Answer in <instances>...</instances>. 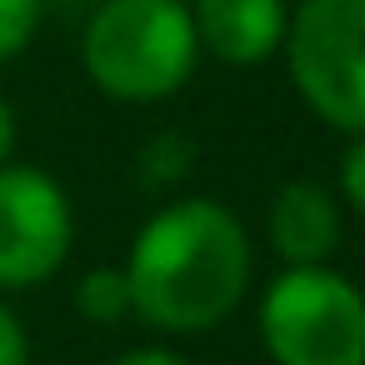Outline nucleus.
<instances>
[{
  "label": "nucleus",
  "mask_w": 365,
  "mask_h": 365,
  "mask_svg": "<svg viewBox=\"0 0 365 365\" xmlns=\"http://www.w3.org/2000/svg\"><path fill=\"white\" fill-rule=\"evenodd\" d=\"M130 310L160 335H205L225 325L255 280V245L245 220L210 200H165L125 250Z\"/></svg>",
  "instance_id": "obj_1"
},
{
  "label": "nucleus",
  "mask_w": 365,
  "mask_h": 365,
  "mask_svg": "<svg viewBox=\"0 0 365 365\" xmlns=\"http://www.w3.org/2000/svg\"><path fill=\"white\" fill-rule=\"evenodd\" d=\"M86 81L120 106H155L185 91L200 41L185 0H101L81 31Z\"/></svg>",
  "instance_id": "obj_2"
},
{
  "label": "nucleus",
  "mask_w": 365,
  "mask_h": 365,
  "mask_svg": "<svg viewBox=\"0 0 365 365\" xmlns=\"http://www.w3.org/2000/svg\"><path fill=\"white\" fill-rule=\"evenodd\" d=\"M255 325L275 365H365V290L335 265H285Z\"/></svg>",
  "instance_id": "obj_3"
},
{
  "label": "nucleus",
  "mask_w": 365,
  "mask_h": 365,
  "mask_svg": "<svg viewBox=\"0 0 365 365\" xmlns=\"http://www.w3.org/2000/svg\"><path fill=\"white\" fill-rule=\"evenodd\" d=\"M280 56L320 125L365 135V0H300Z\"/></svg>",
  "instance_id": "obj_4"
},
{
  "label": "nucleus",
  "mask_w": 365,
  "mask_h": 365,
  "mask_svg": "<svg viewBox=\"0 0 365 365\" xmlns=\"http://www.w3.org/2000/svg\"><path fill=\"white\" fill-rule=\"evenodd\" d=\"M76 245L66 185L41 165H0V290H36L56 280Z\"/></svg>",
  "instance_id": "obj_5"
},
{
  "label": "nucleus",
  "mask_w": 365,
  "mask_h": 365,
  "mask_svg": "<svg viewBox=\"0 0 365 365\" xmlns=\"http://www.w3.org/2000/svg\"><path fill=\"white\" fill-rule=\"evenodd\" d=\"M200 56L220 66H265L290 31V0H185Z\"/></svg>",
  "instance_id": "obj_6"
},
{
  "label": "nucleus",
  "mask_w": 365,
  "mask_h": 365,
  "mask_svg": "<svg viewBox=\"0 0 365 365\" xmlns=\"http://www.w3.org/2000/svg\"><path fill=\"white\" fill-rule=\"evenodd\" d=\"M265 240L285 265H330L345 240L340 195L320 180H285L270 195Z\"/></svg>",
  "instance_id": "obj_7"
},
{
  "label": "nucleus",
  "mask_w": 365,
  "mask_h": 365,
  "mask_svg": "<svg viewBox=\"0 0 365 365\" xmlns=\"http://www.w3.org/2000/svg\"><path fill=\"white\" fill-rule=\"evenodd\" d=\"M76 315L91 325H120L130 320V280L120 265H96L76 280Z\"/></svg>",
  "instance_id": "obj_8"
},
{
  "label": "nucleus",
  "mask_w": 365,
  "mask_h": 365,
  "mask_svg": "<svg viewBox=\"0 0 365 365\" xmlns=\"http://www.w3.org/2000/svg\"><path fill=\"white\" fill-rule=\"evenodd\" d=\"M190 160H195V145L185 135H170L165 130V135H155L140 150V175H145V185H175V180H185Z\"/></svg>",
  "instance_id": "obj_9"
},
{
  "label": "nucleus",
  "mask_w": 365,
  "mask_h": 365,
  "mask_svg": "<svg viewBox=\"0 0 365 365\" xmlns=\"http://www.w3.org/2000/svg\"><path fill=\"white\" fill-rule=\"evenodd\" d=\"M41 16H46V0H0V66L26 56V46L41 31Z\"/></svg>",
  "instance_id": "obj_10"
},
{
  "label": "nucleus",
  "mask_w": 365,
  "mask_h": 365,
  "mask_svg": "<svg viewBox=\"0 0 365 365\" xmlns=\"http://www.w3.org/2000/svg\"><path fill=\"white\" fill-rule=\"evenodd\" d=\"M340 205H350L355 220L365 225V135H350L340 155Z\"/></svg>",
  "instance_id": "obj_11"
},
{
  "label": "nucleus",
  "mask_w": 365,
  "mask_h": 365,
  "mask_svg": "<svg viewBox=\"0 0 365 365\" xmlns=\"http://www.w3.org/2000/svg\"><path fill=\"white\" fill-rule=\"evenodd\" d=\"M0 365H31V335L6 300H0Z\"/></svg>",
  "instance_id": "obj_12"
},
{
  "label": "nucleus",
  "mask_w": 365,
  "mask_h": 365,
  "mask_svg": "<svg viewBox=\"0 0 365 365\" xmlns=\"http://www.w3.org/2000/svg\"><path fill=\"white\" fill-rule=\"evenodd\" d=\"M110 365H190V360L175 355V350H165V345H130V350H120Z\"/></svg>",
  "instance_id": "obj_13"
},
{
  "label": "nucleus",
  "mask_w": 365,
  "mask_h": 365,
  "mask_svg": "<svg viewBox=\"0 0 365 365\" xmlns=\"http://www.w3.org/2000/svg\"><path fill=\"white\" fill-rule=\"evenodd\" d=\"M16 140H21L16 110H11V101H6V96H0V165H11V155H16Z\"/></svg>",
  "instance_id": "obj_14"
}]
</instances>
